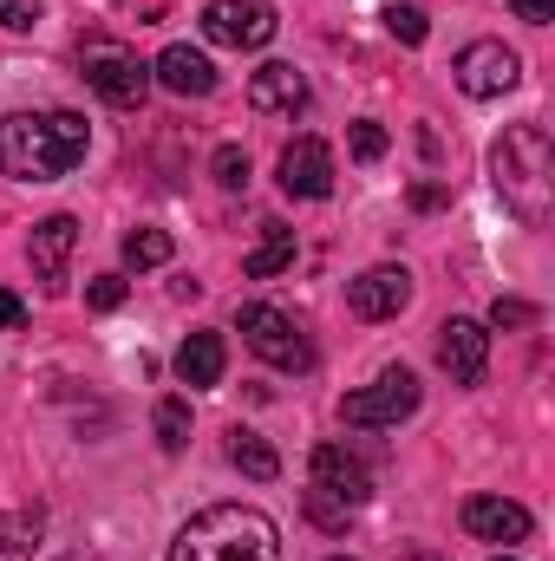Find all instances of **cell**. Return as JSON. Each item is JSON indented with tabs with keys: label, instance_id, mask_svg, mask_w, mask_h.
<instances>
[{
	"label": "cell",
	"instance_id": "f1b7e54d",
	"mask_svg": "<svg viewBox=\"0 0 555 561\" xmlns=\"http://www.w3.org/2000/svg\"><path fill=\"white\" fill-rule=\"evenodd\" d=\"M39 20V0H0V26H13V33H26Z\"/></svg>",
	"mask_w": 555,
	"mask_h": 561
},
{
	"label": "cell",
	"instance_id": "4316f807",
	"mask_svg": "<svg viewBox=\"0 0 555 561\" xmlns=\"http://www.w3.org/2000/svg\"><path fill=\"white\" fill-rule=\"evenodd\" d=\"M86 307L92 313H112V307H125V275H99L86 287Z\"/></svg>",
	"mask_w": 555,
	"mask_h": 561
},
{
	"label": "cell",
	"instance_id": "9a60e30c",
	"mask_svg": "<svg viewBox=\"0 0 555 561\" xmlns=\"http://www.w3.org/2000/svg\"><path fill=\"white\" fill-rule=\"evenodd\" d=\"M150 79H157L163 92H177V99H209V92H216V66H209L196 46H163L157 66H150Z\"/></svg>",
	"mask_w": 555,
	"mask_h": 561
},
{
	"label": "cell",
	"instance_id": "5b68a950",
	"mask_svg": "<svg viewBox=\"0 0 555 561\" xmlns=\"http://www.w3.org/2000/svg\"><path fill=\"white\" fill-rule=\"evenodd\" d=\"M242 340H249L256 359H269L281 373H307V366H314V346H307V333L294 327V313H281L269 300L242 307Z\"/></svg>",
	"mask_w": 555,
	"mask_h": 561
},
{
	"label": "cell",
	"instance_id": "603a6c76",
	"mask_svg": "<svg viewBox=\"0 0 555 561\" xmlns=\"http://www.w3.org/2000/svg\"><path fill=\"white\" fill-rule=\"evenodd\" d=\"M209 170H216V183H223V190H249V150L223 144V150L209 157Z\"/></svg>",
	"mask_w": 555,
	"mask_h": 561
},
{
	"label": "cell",
	"instance_id": "e0dca14e",
	"mask_svg": "<svg viewBox=\"0 0 555 561\" xmlns=\"http://www.w3.org/2000/svg\"><path fill=\"white\" fill-rule=\"evenodd\" d=\"M223 366H229L223 333H190V340L177 346V379H183V386H216Z\"/></svg>",
	"mask_w": 555,
	"mask_h": 561
},
{
	"label": "cell",
	"instance_id": "2e32d148",
	"mask_svg": "<svg viewBox=\"0 0 555 561\" xmlns=\"http://www.w3.org/2000/svg\"><path fill=\"white\" fill-rule=\"evenodd\" d=\"M301 105H307V79H301L294 66L269 59V66L249 79V112H262V118H294Z\"/></svg>",
	"mask_w": 555,
	"mask_h": 561
},
{
	"label": "cell",
	"instance_id": "9c48e42d",
	"mask_svg": "<svg viewBox=\"0 0 555 561\" xmlns=\"http://www.w3.org/2000/svg\"><path fill=\"white\" fill-rule=\"evenodd\" d=\"M438 359H444V373H451L457 386H484V373H490V333H484L477 320L451 313V320L438 327Z\"/></svg>",
	"mask_w": 555,
	"mask_h": 561
},
{
	"label": "cell",
	"instance_id": "7402d4cb",
	"mask_svg": "<svg viewBox=\"0 0 555 561\" xmlns=\"http://www.w3.org/2000/svg\"><path fill=\"white\" fill-rule=\"evenodd\" d=\"M125 262H132V268H163V262H170V236H163V229H132V236H125Z\"/></svg>",
	"mask_w": 555,
	"mask_h": 561
},
{
	"label": "cell",
	"instance_id": "484cf974",
	"mask_svg": "<svg viewBox=\"0 0 555 561\" xmlns=\"http://www.w3.org/2000/svg\"><path fill=\"white\" fill-rule=\"evenodd\" d=\"M347 144H353V157H360V163H380V157H386V144H393V138H386V125L360 118V125H353V138H347Z\"/></svg>",
	"mask_w": 555,
	"mask_h": 561
},
{
	"label": "cell",
	"instance_id": "83f0119b",
	"mask_svg": "<svg viewBox=\"0 0 555 561\" xmlns=\"http://www.w3.org/2000/svg\"><path fill=\"white\" fill-rule=\"evenodd\" d=\"M490 327H536V307L530 300H497L490 307Z\"/></svg>",
	"mask_w": 555,
	"mask_h": 561
},
{
	"label": "cell",
	"instance_id": "5bb4252c",
	"mask_svg": "<svg viewBox=\"0 0 555 561\" xmlns=\"http://www.w3.org/2000/svg\"><path fill=\"white\" fill-rule=\"evenodd\" d=\"M72 249H79V222H72V216H46V222H33L26 255H33V275L46 280L53 294L66 287V262H72Z\"/></svg>",
	"mask_w": 555,
	"mask_h": 561
},
{
	"label": "cell",
	"instance_id": "4dcf8cb0",
	"mask_svg": "<svg viewBox=\"0 0 555 561\" xmlns=\"http://www.w3.org/2000/svg\"><path fill=\"white\" fill-rule=\"evenodd\" d=\"M510 13H517V20H530V26H550L555 0H510Z\"/></svg>",
	"mask_w": 555,
	"mask_h": 561
},
{
	"label": "cell",
	"instance_id": "d4e9b609",
	"mask_svg": "<svg viewBox=\"0 0 555 561\" xmlns=\"http://www.w3.org/2000/svg\"><path fill=\"white\" fill-rule=\"evenodd\" d=\"M307 516H314L320 529H347V523H353V510H347L340 496H327V490H307Z\"/></svg>",
	"mask_w": 555,
	"mask_h": 561
},
{
	"label": "cell",
	"instance_id": "30bf717a",
	"mask_svg": "<svg viewBox=\"0 0 555 561\" xmlns=\"http://www.w3.org/2000/svg\"><path fill=\"white\" fill-rule=\"evenodd\" d=\"M457 523H464V536L471 542H530V510L523 503H510V496H464V510H457Z\"/></svg>",
	"mask_w": 555,
	"mask_h": 561
},
{
	"label": "cell",
	"instance_id": "8992f818",
	"mask_svg": "<svg viewBox=\"0 0 555 561\" xmlns=\"http://www.w3.org/2000/svg\"><path fill=\"white\" fill-rule=\"evenodd\" d=\"M418 399H424L418 373H406V366H386V373H380V386H366V392L340 399V419L360 424V431H386V424H406V419H412Z\"/></svg>",
	"mask_w": 555,
	"mask_h": 561
},
{
	"label": "cell",
	"instance_id": "4fadbf2b",
	"mask_svg": "<svg viewBox=\"0 0 555 561\" xmlns=\"http://www.w3.org/2000/svg\"><path fill=\"white\" fill-rule=\"evenodd\" d=\"M406 300H412V275L406 268H366L360 280H347V307L360 313V320H393V313H406Z\"/></svg>",
	"mask_w": 555,
	"mask_h": 561
},
{
	"label": "cell",
	"instance_id": "e575fe53",
	"mask_svg": "<svg viewBox=\"0 0 555 561\" xmlns=\"http://www.w3.org/2000/svg\"><path fill=\"white\" fill-rule=\"evenodd\" d=\"M497 561H517V556H497Z\"/></svg>",
	"mask_w": 555,
	"mask_h": 561
},
{
	"label": "cell",
	"instance_id": "836d02e7",
	"mask_svg": "<svg viewBox=\"0 0 555 561\" xmlns=\"http://www.w3.org/2000/svg\"><path fill=\"white\" fill-rule=\"evenodd\" d=\"M327 561H347V556H327Z\"/></svg>",
	"mask_w": 555,
	"mask_h": 561
},
{
	"label": "cell",
	"instance_id": "ffe728a7",
	"mask_svg": "<svg viewBox=\"0 0 555 561\" xmlns=\"http://www.w3.org/2000/svg\"><path fill=\"white\" fill-rule=\"evenodd\" d=\"M33 549H39V516L0 510V561H33Z\"/></svg>",
	"mask_w": 555,
	"mask_h": 561
},
{
	"label": "cell",
	"instance_id": "52a82bcc",
	"mask_svg": "<svg viewBox=\"0 0 555 561\" xmlns=\"http://www.w3.org/2000/svg\"><path fill=\"white\" fill-rule=\"evenodd\" d=\"M451 79H457L464 99H503V92H517L523 59H517L503 39H471V46L451 59Z\"/></svg>",
	"mask_w": 555,
	"mask_h": 561
},
{
	"label": "cell",
	"instance_id": "cb8c5ba5",
	"mask_svg": "<svg viewBox=\"0 0 555 561\" xmlns=\"http://www.w3.org/2000/svg\"><path fill=\"white\" fill-rule=\"evenodd\" d=\"M386 33H393L399 46H424V33H431V20H424L418 7H386Z\"/></svg>",
	"mask_w": 555,
	"mask_h": 561
},
{
	"label": "cell",
	"instance_id": "7a4b0ae2",
	"mask_svg": "<svg viewBox=\"0 0 555 561\" xmlns=\"http://www.w3.org/2000/svg\"><path fill=\"white\" fill-rule=\"evenodd\" d=\"M490 183L503 196V209L523 229H543L555 209V150L543 125H510L503 138L490 144Z\"/></svg>",
	"mask_w": 555,
	"mask_h": 561
},
{
	"label": "cell",
	"instance_id": "ba28073f",
	"mask_svg": "<svg viewBox=\"0 0 555 561\" xmlns=\"http://www.w3.org/2000/svg\"><path fill=\"white\" fill-rule=\"evenodd\" d=\"M275 7L269 0H209L203 7V39H216V46H236V53H256V46H269L275 39Z\"/></svg>",
	"mask_w": 555,
	"mask_h": 561
},
{
	"label": "cell",
	"instance_id": "f546056e",
	"mask_svg": "<svg viewBox=\"0 0 555 561\" xmlns=\"http://www.w3.org/2000/svg\"><path fill=\"white\" fill-rule=\"evenodd\" d=\"M26 327V300L13 287H0V333H20Z\"/></svg>",
	"mask_w": 555,
	"mask_h": 561
},
{
	"label": "cell",
	"instance_id": "44dd1931",
	"mask_svg": "<svg viewBox=\"0 0 555 561\" xmlns=\"http://www.w3.org/2000/svg\"><path fill=\"white\" fill-rule=\"evenodd\" d=\"M150 431H157V444L177 457V450L190 444V405H183V399H157V412H150Z\"/></svg>",
	"mask_w": 555,
	"mask_h": 561
},
{
	"label": "cell",
	"instance_id": "d6a6232c",
	"mask_svg": "<svg viewBox=\"0 0 555 561\" xmlns=\"http://www.w3.org/2000/svg\"><path fill=\"white\" fill-rule=\"evenodd\" d=\"M399 561H444V556H438V549H424V542H418V549H399Z\"/></svg>",
	"mask_w": 555,
	"mask_h": 561
},
{
	"label": "cell",
	"instance_id": "6da1fadb",
	"mask_svg": "<svg viewBox=\"0 0 555 561\" xmlns=\"http://www.w3.org/2000/svg\"><path fill=\"white\" fill-rule=\"evenodd\" d=\"M86 118L79 112H7L0 118V170L20 183H59L86 163Z\"/></svg>",
	"mask_w": 555,
	"mask_h": 561
},
{
	"label": "cell",
	"instance_id": "1f68e13d",
	"mask_svg": "<svg viewBox=\"0 0 555 561\" xmlns=\"http://www.w3.org/2000/svg\"><path fill=\"white\" fill-rule=\"evenodd\" d=\"M444 203H451L444 183H412V209H444Z\"/></svg>",
	"mask_w": 555,
	"mask_h": 561
},
{
	"label": "cell",
	"instance_id": "d6986e66",
	"mask_svg": "<svg viewBox=\"0 0 555 561\" xmlns=\"http://www.w3.org/2000/svg\"><path fill=\"white\" fill-rule=\"evenodd\" d=\"M281 268H294V229H281V222H269V236L249 249V262H242V275L249 280H275Z\"/></svg>",
	"mask_w": 555,
	"mask_h": 561
},
{
	"label": "cell",
	"instance_id": "ac0fdd59",
	"mask_svg": "<svg viewBox=\"0 0 555 561\" xmlns=\"http://www.w3.org/2000/svg\"><path fill=\"white\" fill-rule=\"evenodd\" d=\"M229 463L242 470V477H256V483H275L281 477V457H275V444L269 437H256V431H229Z\"/></svg>",
	"mask_w": 555,
	"mask_h": 561
},
{
	"label": "cell",
	"instance_id": "7c38bea8",
	"mask_svg": "<svg viewBox=\"0 0 555 561\" xmlns=\"http://www.w3.org/2000/svg\"><path fill=\"white\" fill-rule=\"evenodd\" d=\"M314 490H327V496H340L347 510H360V503L373 496V470H366V457H353L347 444H320V450H314Z\"/></svg>",
	"mask_w": 555,
	"mask_h": 561
},
{
	"label": "cell",
	"instance_id": "3957f363",
	"mask_svg": "<svg viewBox=\"0 0 555 561\" xmlns=\"http://www.w3.org/2000/svg\"><path fill=\"white\" fill-rule=\"evenodd\" d=\"M170 561H281V529L256 503H209L177 529Z\"/></svg>",
	"mask_w": 555,
	"mask_h": 561
},
{
	"label": "cell",
	"instance_id": "8fae6325",
	"mask_svg": "<svg viewBox=\"0 0 555 561\" xmlns=\"http://www.w3.org/2000/svg\"><path fill=\"white\" fill-rule=\"evenodd\" d=\"M281 190L301 196V203H320L333 196V150L320 138H294L281 150Z\"/></svg>",
	"mask_w": 555,
	"mask_h": 561
},
{
	"label": "cell",
	"instance_id": "277c9868",
	"mask_svg": "<svg viewBox=\"0 0 555 561\" xmlns=\"http://www.w3.org/2000/svg\"><path fill=\"white\" fill-rule=\"evenodd\" d=\"M79 72H86V85L112 112H138L144 99H150V66H144L132 46H118V39H86L79 46Z\"/></svg>",
	"mask_w": 555,
	"mask_h": 561
}]
</instances>
